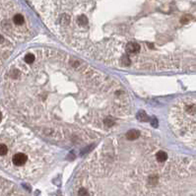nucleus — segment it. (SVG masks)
<instances>
[{
    "instance_id": "1",
    "label": "nucleus",
    "mask_w": 196,
    "mask_h": 196,
    "mask_svg": "<svg viewBox=\"0 0 196 196\" xmlns=\"http://www.w3.org/2000/svg\"><path fill=\"white\" fill-rule=\"evenodd\" d=\"M27 161H28V156L24 154V153H17L12 158V163L15 166H23L27 163Z\"/></svg>"
},
{
    "instance_id": "2",
    "label": "nucleus",
    "mask_w": 196,
    "mask_h": 196,
    "mask_svg": "<svg viewBox=\"0 0 196 196\" xmlns=\"http://www.w3.org/2000/svg\"><path fill=\"white\" fill-rule=\"evenodd\" d=\"M141 49V46L136 41H128L125 46V51L127 54H136Z\"/></svg>"
},
{
    "instance_id": "3",
    "label": "nucleus",
    "mask_w": 196,
    "mask_h": 196,
    "mask_svg": "<svg viewBox=\"0 0 196 196\" xmlns=\"http://www.w3.org/2000/svg\"><path fill=\"white\" fill-rule=\"evenodd\" d=\"M139 136H140V132L137 130H134V129L133 130L128 131L126 133V138L128 140H130V141H133V140L137 139Z\"/></svg>"
},
{
    "instance_id": "4",
    "label": "nucleus",
    "mask_w": 196,
    "mask_h": 196,
    "mask_svg": "<svg viewBox=\"0 0 196 196\" xmlns=\"http://www.w3.org/2000/svg\"><path fill=\"white\" fill-rule=\"evenodd\" d=\"M156 159H157V161L160 162V163H164V162H166V159H168V155H166V153H165L164 151H159L157 154H156Z\"/></svg>"
},
{
    "instance_id": "5",
    "label": "nucleus",
    "mask_w": 196,
    "mask_h": 196,
    "mask_svg": "<svg viewBox=\"0 0 196 196\" xmlns=\"http://www.w3.org/2000/svg\"><path fill=\"white\" fill-rule=\"evenodd\" d=\"M24 21H25V19H24V16L21 15V14H16L14 17H13V22H14L15 25H17V26L23 25Z\"/></svg>"
},
{
    "instance_id": "6",
    "label": "nucleus",
    "mask_w": 196,
    "mask_h": 196,
    "mask_svg": "<svg viewBox=\"0 0 196 196\" xmlns=\"http://www.w3.org/2000/svg\"><path fill=\"white\" fill-rule=\"evenodd\" d=\"M77 24L81 27H84V26L88 25V18L85 15H81L77 18Z\"/></svg>"
},
{
    "instance_id": "7",
    "label": "nucleus",
    "mask_w": 196,
    "mask_h": 196,
    "mask_svg": "<svg viewBox=\"0 0 196 196\" xmlns=\"http://www.w3.org/2000/svg\"><path fill=\"white\" fill-rule=\"evenodd\" d=\"M24 61H25V63H27V64H33L35 62V56H34V54L29 53L24 57Z\"/></svg>"
},
{
    "instance_id": "8",
    "label": "nucleus",
    "mask_w": 196,
    "mask_h": 196,
    "mask_svg": "<svg viewBox=\"0 0 196 196\" xmlns=\"http://www.w3.org/2000/svg\"><path fill=\"white\" fill-rule=\"evenodd\" d=\"M8 152V148H7V145H5L2 143L1 145H0V154H1V156L3 157V156H5L7 154Z\"/></svg>"
}]
</instances>
